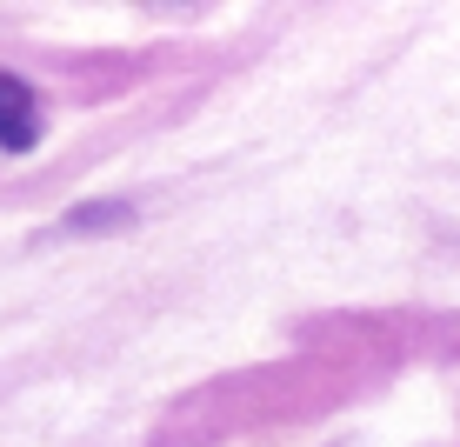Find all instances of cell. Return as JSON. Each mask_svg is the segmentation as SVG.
I'll return each instance as SVG.
<instances>
[{
	"mask_svg": "<svg viewBox=\"0 0 460 447\" xmlns=\"http://www.w3.org/2000/svg\"><path fill=\"white\" fill-rule=\"evenodd\" d=\"M120 220H127V207H107V201H93L87 214H74V220H67V234H87V228H120Z\"/></svg>",
	"mask_w": 460,
	"mask_h": 447,
	"instance_id": "cell-2",
	"label": "cell"
},
{
	"mask_svg": "<svg viewBox=\"0 0 460 447\" xmlns=\"http://www.w3.org/2000/svg\"><path fill=\"white\" fill-rule=\"evenodd\" d=\"M40 101H34V87L21 81V74H7L0 67V154H27V148H40Z\"/></svg>",
	"mask_w": 460,
	"mask_h": 447,
	"instance_id": "cell-1",
	"label": "cell"
}]
</instances>
